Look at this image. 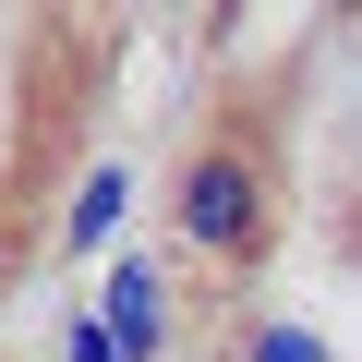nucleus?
Wrapping results in <instances>:
<instances>
[{"label": "nucleus", "instance_id": "nucleus-1", "mask_svg": "<svg viewBox=\"0 0 362 362\" xmlns=\"http://www.w3.org/2000/svg\"><path fill=\"white\" fill-rule=\"evenodd\" d=\"M169 218H181V242H194V254L242 266V254L266 242V218H278L266 157H254V145H194V169H181V194H169Z\"/></svg>", "mask_w": 362, "mask_h": 362}, {"label": "nucleus", "instance_id": "nucleus-2", "mask_svg": "<svg viewBox=\"0 0 362 362\" xmlns=\"http://www.w3.org/2000/svg\"><path fill=\"white\" fill-rule=\"evenodd\" d=\"M157 338H169V326H157V278L121 266V278H109V350H121V362H157Z\"/></svg>", "mask_w": 362, "mask_h": 362}, {"label": "nucleus", "instance_id": "nucleus-3", "mask_svg": "<svg viewBox=\"0 0 362 362\" xmlns=\"http://www.w3.org/2000/svg\"><path fill=\"white\" fill-rule=\"evenodd\" d=\"M121 206H133V169H97L85 194H73V230H61V242H73V254H97V242L121 230Z\"/></svg>", "mask_w": 362, "mask_h": 362}, {"label": "nucleus", "instance_id": "nucleus-4", "mask_svg": "<svg viewBox=\"0 0 362 362\" xmlns=\"http://www.w3.org/2000/svg\"><path fill=\"white\" fill-rule=\"evenodd\" d=\"M242 362H338V350H326L314 326H290V314H266V326L242 338Z\"/></svg>", "mask_w": 362, "mask_h": 362}, {"label": "nucleus", "instance_id": "nucleus-5", "mask_svg": "<svg viewBox=\"0 0 362 362\" xmlns=\"http://www.w3.org/2000/svg\"><path fill=\"white\" fill-rule=\"evenodd\" d=\"M73 362H121V350H109V326H73Z\"/></svg>", "mask_w": 362, "mask_h": 362}, {"label": "nucleus", "instance_id": "nucleus-6", "mask_svg": "<svg viewBox=\"0 0 362 362\" xmlns=\"http://www.w3.org/2000/svg\"><path fill=\"white\" fill-rule=\"evenodd\" d=\"M0 266H13V230H0Z\"/></svg>", "mask_w": 362, "mask_h": 362}]
</instances>
